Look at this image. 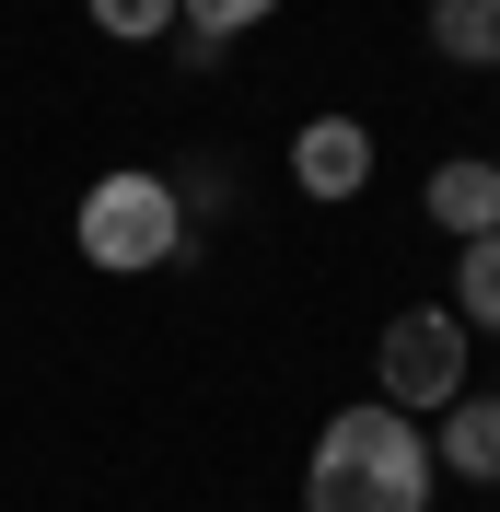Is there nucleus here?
<instances>
[{"label": "nucleus", "mask_w": 500, "mask_h": 512, "mask_svg": "<svg viewBox=\"0 0 500 512\" xmlns=\"http://www.w3.org/2000/svg\"><path fill=\"white\" fill-rule=\"evenodd\" d=\"M373 373H384V408H454L466 396V315H431V303H407L396 326H384V350H373Z\"/></svg>", "instance_id": "3"}, {"label": "nucleus", "mask_w": 500, "mask_h": 512, "mask_svg": "<svg viewBox=\"0 0 500 512\" xmlns=\"http://www.w3.org/2000/svg\"><path fill=\"white\" fill-rule=\"evenodd\" d=\"M431 222L454 233V245H477V233H500V163L454 152V163L431 175Z\"/></svg>", "instance_id": "5"}, {"label": "nucleus", "mask_w": 500, "mask_h": 512, "mask_svg": "<svg viewBox=\"0 0 500 512\" xmlns=\"http://www.w3.org/2000/svg\"><path fill=\"white\" fill-rule=\"evenodd\" d=\"M187 245V187H175V175H140V163H128V175H94V187H82V256H94V268H163V256Z\"/></svg>", "instance_id": "2"}, {"label": "nucleus", "mask_w": 500, "mask_h": 512, "mask_svg": "<svg viewBox=\"0 0 500 512\" xmlns=\"http://www.w3.org/2000/svg\"><path fill=\"white\" fill-rule=\"evenodd\" d=\"M431 47L466 70H500V0H431Z\"/></svg>", "instance_id": "7"}, {"label": "nucleus", "mask_w": 500, "mask_h": 512, "mask_svg": "<svg viewBox=\"0 0 500 512\" xmlns=\"http://www.w3.org/2000/svg\"><path fill=\"white\" fill-rule=\"evenodd\" d=\"M291 175H303L314 198H361L373 187V128L361 117H314L303 140H291Z\"/></svg>", "instance_id": "4"}, {"label": "nucleus", "mask_w": 500, "mask_h": 512, "mask_svg": "<svg viewBox=\"0 0 500 512\" xmlns=\"http://www.w3.org/2000/svg\"><path fill=\"white\" fill-rule=\"evenodd\" d=\"M454 315H466V326H500V233H477V245L454 256Z\"/></svg>", "instance_id": "8"}, {"label": "nucleus", "mask_w": 500, "mask_h": 512, "mask_svg": "<svg viewBox=\"0 0 500 512\" xmlns=\"http://www.w3.org/2000/svg\"><path fill=\"white\" fill-rule=\"evenodd\" d=\"M268 12H280V0H175V24H187V35H210V47H233L245 24H268Z\"/></svg>", "instance_id": "9"}, {"label": "nucleus", "mask_w": 500, "mask_h": 512, "mask_svg": "<svg viewBox=\"0 0 500 512\" xmlns=\"http://www.w3.org/2000/svg\"><path fill=\"white\" fill-rule=\"evenodd\" d=\"M94 24L140 47V35H175V0H94Z\"/></svg>", "instance_id": "10"}, {"label": "nucleus", "mask_w": 500, "mask_h": 512, "mask_svg": "<svg viewBox=\"0 0 500 512\" xmlns=\"http://www.w3.org/2000/svg\"><path fill=\"white\" fill-rule=\"evenodd\" d=\"M431 466L500 489V396H454V408H442V454H431Z\"/></svg>", "instance_id": "6"}, {"label": "nucleus", "mask_w": 500, "mask_h": 512, "mask_svg": "<svg viewBox=\"0 0 500 512\" xmlns=\"http://www.w3.org/2000/svg\"><path fill=\"white\" fill-rule=\"evenodd\" d=\"M303 512H431V431L407 408H338L314 431L303 466Z\"/></svg>", "instance_id": "1"}]
</instances>
